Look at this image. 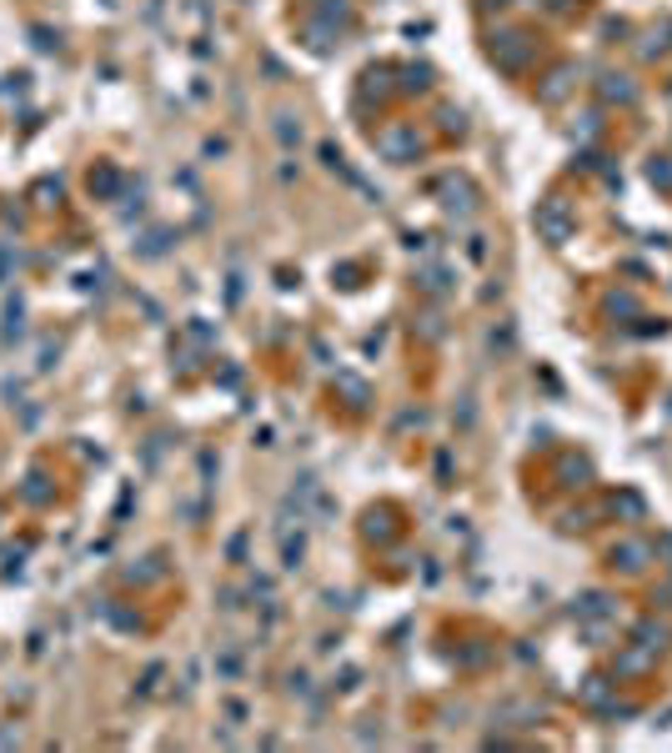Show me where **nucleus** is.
Wrapping results in <instances>:
<instances>
[{
    "label": "nucleus",
    "instance_id": "nucleus-1",
    "mask_svg": "<svg viewBox=\"0 0 672 753\" xmlns=\"http://www.w3.org/2000/svg\"><path fill=\"white\" fill-rule=\"evenodd\" d=\"M537 222H542V231H547L552 241H562V236H567V217H562V206H557V201H552V206H542V217H537Z\"/></svg>",
    "mask_w": 672,
    "mask_h": 753
}]
</instances>
